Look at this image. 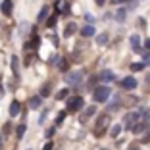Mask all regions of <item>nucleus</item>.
<instances>
[{
    "label": "nucleus",
    "instance_id": "f257e3e1",
    "mask_svg": "<svg viewBox=\"0 0 150 150\" xmlns=\"http://www.w3.org/2000/svg\"><path fill=\"white\" fill-rule=\"evenodd\" d=\"M110 94H112V88L110 87H106V85H102V87H98L96 91H94V102H100V104H104V102L110 98Z\"/></svg>",
    "mask_w": 150,
    "mask_h": 150
},
{
    "label": "nucleus",
    "instance_id": "f03ea898",
    "mask_svg": "<svg viewBox=\"0 0 150 150\" xmlns=\"http://www.w3.org/2000/svg\"><path fill=\"white\" fill-rule=\"evenodd\" d=\"M108 125H110V115L104 114L100 119H98V123H96V129H94V135H98V137H102L104 133H106Z\"/></svg>",
    "mask_w": 150,
    "mask_h": 150
},
{
    "label": "nucleus",
    "instance_id": "7ed1b4c3",
    "mask_svg": "<svg viewBox=\"0 0 150 150\" xmlns=\"http://www.w3.org/2000/svg\"><path fill=\"white\" fill-rule=\"evenodd\" d=\"M83 108V98L81 96H73L67 100V112H79Z\"/></svg>",
    "mask_w": 150,
    "mask_h": 150
},
{
    "label": "nucleus",
    "instance_id": "20e7f679",
    "mask_svg": "<svg viewBox=\"0 0 150 150\" xmlns=\"http://www.w3.org/2000/svg\"><path fill=\"white\" fill-rule=\"evenodd\" d=\"M83 79V71H69V73L66 75V81H67V85H79V81Z\"/></svg>",
    "mask_w": 150,
    "mask_h": 150
},
{
    "label": "nucleus",
    "instance_id": "39448f33",
    "mask_svg": "<svg viewBox=\"0 0 150 150\" xmlns=\"http://www.w3.org/2000/svg\"><path fill=\"white\" fill-rule=\"evenodd\" d=\"M137 79L135 77H125L123 81H121V87L123 88H127V91H133V88H137Z\"/></svg>",
    "mask_w": 150,
    "mask_h": 150
},
{
    "label": "nucleus",
    "instance_id": "423d86ee",
    "mask_svg": "<svg viewBox=\"0 0 150 150\" xmlns=\"http://www.w3.org/2000/svg\"><path fill=\"white\" fill-rule=\"evenodd\" d=\"M19 112H21V104H19L18 100H13L12 104H10V115L16 117V115H19Z\"/></svg>",
    "mask_w": 150,
    "mask_h": 150
},
{
    "label": "nucleus",
    "instance_id": "0eeeda50",
    "mask_svg": "<svg viewBox=\"0 0 150 150\" xmlns=\"http://www.w3.org/2000/svg\"><path fill=\"white\" fill-rule=\"evenodd\" d=\"M0 10H2L4 16H10V13H12V0H4L2 6H0Z\"/></svg>",
    "mask_w": 150,
    "mask_h": 150
},
{
    "label": "nucleus",
    "instance_id": "6e6552de",
    "mask_svg": "<svg viewBox=\"0 0 150 150\" xmlns=\"http://www.w3.org/2000/svg\"><path fill=\"white\" fill-rule=\"evenodd\" d=\"M139 42H141L139 35H131V39H129V44L133 46V50H135V52H141V48H139Z\"/></svg>",
    "mask_w": 150,
    "mask_h": 150
},
{
    "label": "nucleus",
    "instance_id": "1a4fd4ad",
    "mask_svg": "<svg viewBox=\"0 0 150 150\" xmlns=\"http://www.w3.org/2000/svg\"><path fill=\"white\" fill-rule=\"evenodd\" d=\"M100 79H102V81H114L115 75L112 73L110 69H104V71H100Z\"/></svg>",
    "mask_w": 150,
    "mask_h": 150
},
{
    "label": "nucleus",
    "instance_id": "9d476101",
    "mask_svg": "<svg viewBox=\"0 0 150 150\" xmlns=\"http://www.w3.org/2000/svg\"><path fill=\"white\" fill-rule=\"evenodd\" d=\"M125 18H127V10H117V12H115V19H117L119 23H123L125 21Z\"/></svg>",
    "mask_w": 150,
    "mask_h": 150
},
{
    "label": "nucleus",
    "instance_id": "9b49d317",
    "mask_svg": "<svg viewBox=\"0 0 150 150\" xmlns=\"http://www.w3.org/2000/svg\"><path fill=\"white\" fill-rule=\"evenodd\" d=\"M81 35H83V37H93V35H94V27H93V25L83 27V29H81Z\"/></svg>",
    "mask_w": 150,
    "mask_h": 150
},
{
    "label": "nucleus",
    "instance_id": "f8f14e48",
    "mask_svg": "<svg viewBox=\"0 0 150 150\" xmlns=\"http://www.w3.org/2000/svg\"><path fill=\"white\" fill-rule=\"evenodd\" d=\"M40 102H42V98H40V96H33L31 100H29V106L35 110V108H39V106H40Z\"/></svg>",
    "mask_w": 150,
    "mask_h": 150
},
{
    "label": "nucleus",
    "instance_id": "ddd939ff",
    "mask_svg": "<svg viewBox=\"0 0 150 150\" xmlns=\"http://www.w3.org/2000/svg\"><path fill=\"white\" fill-rule=\"evenodd\" d=\"M75 31H77V25H75V23H69V25L66 27V31H64V35H66V37H69V35H73Z\"/></svg>",
    "mask_w": 150,
    "mask_h": 150
},
{
    "label": "nucleus",
    "instance_id": "4468645a",
    "mask_svg": "<svg viewBox=\"0 0 150 150\" xmlns=\"http://www.w3.org/2000/svg\"><path fill=\"white\" fill-rule=\"evenodd\" d=\"M106 42H108V35H106V33H100V35L96 37V44L102 46V44H106Z\"/></svg>",
    "mask_w": 150,
    "mask_h": 150
},
{
    "label": "nucleus",
    "instance_id": "2eb2a0df",
    "mask_svg": "<svg viewBox=\"0 0 150 150\" xmlns=\"http://www.w3.org/2000/svg\"><path fill=\"white\" fill-rule=\"evenodd\" d=\"M119 133H121V125H112V129H110V135H112V137L115 139Z\"/></svg>",
    "mask_w": 150,
    "mask_h": 150
},
{
    "label": "nucleus",
    "instance_id": "dca6fc26",
    "mask_svg": "<svg viewBox=\"0 0 150 150\" xmlns=\"http://www.w3.org/2000/svg\"><path fill=\"white\" fill-rule=\"evenodd\" d=\"M69 94V88H62V91H58V94H56V98L58 100H64V98Z\"/></svg>",
    "mask_w": 150,
    "mask_h": 150
},
{
    "label": "nucleus",
    "instance_id": "f3484780",
    "mask_svg": "<svg viewBox=\"0 0 150 150\" xmlns=\"http://www.w3.org/2000/svg\"><path fill=\"white\" fill-rule=\"evenodd\" d=\"M131 129H133V133H142V131L146 129V125H144V123H135Z\"/></svg>",
    "mask_w": 150,
    "mask_h": 150
},
{
    "label": "nucleus",
    "instance_id": "a211bd4d",
    "mask_svg": "<svg viewBox=\"0 0 150 150\" xmlns=\"http://www.w3.org/2000/svg\"><path fill=\"white\" fill-rule=\"evenodd\" d=\"M48 12H50V10H48V6H44V8L39 12V21H42V19L46 18V16H48Z\"/></svg>",
    "mask_w": 150,
    "mask_h": 150
},
{
    "label": "nucleus",
    "instance_id": "6ab92c4d",
    "mask_svg": "<svg viewBox=\"0 0 150 150\" xmlns=\"http://www.w3.org/2000/svg\"><path fill=\"white\" fill-rule=\"evenodd\" d=\"M25 131H27V125H25V123L18 125V137H19V139H21L23 135H25Z\"/></svg>",
    "mask_w": 150,
    "mask_h": 150
},
{
    "label": "nucleus",
    "instance_id": "aec40b11",
    "mask_svg": "<svg viewBox=\"0 0 150 150\" xmlns=\"http://www.w3.org/2000/svg\"><path fill=\"white\" fill-rule=\"evenodd\" d=\"M94 112H96V108H94V106H88L87 112H85V115H83V119H85V117H91V115H94Z\"/></svg>",
    "mask_w": 150,
    "mask_h": 150
},
{
    "label": "nucleus",
    "instance_id": "412c9836",
    "mask_svg": "<svg viewBox=\"0 0 150 150\" xmlns=\"http://www.w3.org/2000/svg\"><path fill=\"white\" fill-rule=\"evenodd\" d=\"M142 64L141 62H135V64H131V71H142Z\"/></svg>",
    "mask_w": 150,
    "mask_h": 150
},
{
    "label": "nucleus",
    "instance_id": "4be33fe9",
    "mask_svg": "<svg viewBox=\"0 0 150 150\" xmlns=\"http://www.w3.org/2000/svg\"><path fill=\"white\" fill-rule=\"evenodd\" d=\"M18 64H19V60L16 56H12V69L16 71V73H18Z\"/></svg>",
    "mask_w": 150,
    "mask_h": 150
},
{
    "label": "nucleus",
    "instance_id": "5701e85b",
    "mask_svg": "<svg viewBox=\"0 0 150 150\" xmlns=\"http://www.w3.org/2000/svg\"><path fill=\"white\" fill-rule=\"evenodd\" d=\"M46 25H48L50 29H52V27L56 25V16H52V18H48V21H46Z\"/></svg>",
    "mask_w": 150,
    "mask_h": 150
},
{
    "label": "nucleus",
    "instance_id": "b1692460",
    "mask_svg": "<svg viewBox=\"0 0 150 150\" xmlns=\"http://www.w3.org/2000/svg\"><path fill=\"white\" fill-rule=\"evenodd\" d=\"M58 67H60L62 71H67V62H66V60H60V66H58Z\"/></svg>",
    "mask_w": 150,
    "mask_h": 150
},
{
    "label": "nucleus",
    "instance_id": "393cba45",
    "mask_svg": "<svg viewBox=\"0 0 150 150\" xmlns=\"http://www.w3.org/2000/svg\"><path fill=\"white\" fill-rule=\"evenodd\" d=\"M64 117H66V114L62 112V114L58 115V119H56V125H60V123H62V121H64Z\"/></svg>",
    "mask_w": 150,
    "mask_h": 150
},
{
    "label": "nucleus",
    "instance_id": "a878e982",
    "mask_svg": "<svg viewBox=\"0 0 150 150\" xmlns=\"http://www.w3.org/2000/svg\"><path fill=\"white\" fill-rule=\"evenodd\" d=\"M142 56H144V62L150 66V52H142Z\"/></svg>",
    "mask_w": 150,
    "mask_h": 150
},
{
    "label": "nucleus",
    "instance_id": "bb28decb",
    "mask_svg": "<svg viewBox=\"0 0 150 150\" xmlns=\"http://www.w3.org/2000/svg\"><path fill=\"white\" fill-rule=\"evenodd\" d=\"M129 2V8H137V0H127Z\"/></svg>",
    "mask_w": 150,
    "mask_h": 150
},
{
    "label": "nucleus",
    "instance_id": "cd10ccee",
    "mask_svg": "<svg viewBox=\"0 0 150 150\" xmlns=\"http://www.w3.org/2000/svg\"><path fill=\"white\" fill-rule=\"evenodd\" d=\"M52 135H54V127H50L48 131H46V137H52Z\"/></svg>",
    "mask_w": 150,
    "mask_h": 150
},
{
    "label": "nucleus",
    "instance_id": "c85d7f7f",
    "mask_svg": "<svg viewBox=\"0 0 150 150\" xmlns=\"http://www.w3.org/2000/svg\"><path fill=\"white\" fill-rule=\"evenodd\" d=\"M42 150H52V142H46V144H44V148Z\"/></svg>",
    "mask_w": 150,
    "mask_h": 150
},
{
    "label": "nucleus",
    "instance_id": "c756f323",
    "mask_svg": "<svg viewBox=\"0 0 150 150\" xmlns=\"http://www.w3.org/2000/svg\"><path fill=\"white\" fill-rule=\"evenodd\" d=\"M144 46H146V52L150 50V39H146V42H144Z\"/></svg>",
    "mask_w": 150,
    "mask_h": 150
},
{
    "label": "nucleus",
    "instance_id": "7c9ffc66",
    "mask_svg": "<svg viewBox=\"0 0 150 150\" xmlns=\"http://www.w3.org/2000/svg\"><path fill=\"white\" fill-rule=\"evenodd\" d=\"M104 2H106V0H96V4H98V6H102Z\"/></svg>",
    "mask_w": 150,
    "mask_h": 150
},
{
    "label": "nucleus",
    "instance_id": "2f4dec72",
    "mask_svg": "<svg viewBox=\"0 0 150 150\" xmlns=\"http://www.w3.org/2000/svg\"><path fill=\"white\" fill-rule=\"evenodd\" d=\"M115 4H121V2H127V0H114Z\"/></svg>",
    "mask_w": 150,
    "mask_h": 150
},
{
    "label": "nucleus",
    "instance_id": "473e14b6",
    "mask_svg": "<svg viewBox=\"0 0 150 150\" xmlns=\"http://www.w3.org/2000/svg\"><path fill=\"white\" fill-rule=\"evenodd\" d=\"M0 150H2V137H0Z\"/></svg>",
    "mask_w": 150,
    "mask_h": 150
}]
</instances>
